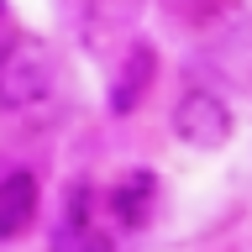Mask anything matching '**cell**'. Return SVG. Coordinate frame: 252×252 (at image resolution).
<instances>
[{"label": "cell", "mask_w": 252, "mask_h": 252, "mask_svg": "<svg viewBox=\"0 0 252 252\" xmlns=\"http://www.w3.org/2000/svg\"><path fill=\"white\" fill-rule=\"evenodd\" d=\"M53 94V58L37 37H11L0 47V110L27 116Z\"/></svg>", "instance_id": "obj_1"}, {"label": "cell", "mask_w": 252, "mask_h": 252, "mask_svg": "<svg viewBox=\"0 0 252 252\" xmlns=\"http://www.w3.org/2000/svg\"><path fill=\"white\" fill-rule=\"evenodd\" d=\"M231 105L220 100L216 90H184L179 94V105H173V137L184 142V147H194V153H216V147H226L231 142Z\"/></svg>", "instance_id": "obj_2"}, {"label": "cell", "mask_w": 252, "mask_h": 252, "mask_svg": "<svg viewBox=\"0 0 252 252\" xmlns=\"http://www.w3.org/2000/svg\"><path fill=\"white\" fill-rule=\"evenodd\" d=\"M153 79H158V47L153 42H131V53L121 58V68L110 79V116H131L147 100Z\"/></svg>", "instance_id": "obj_3"}, {"label": "cell", "mask_w": 252, "mask_h": 252, "mask_svg": "<svg viewBox=\"0 0 252 252\" xmlns=\"http://www.w3.org/2000/svg\"><path fill=\"white\" fill-rule=\"evenodd\" d=\"M42 210V189L27 168H16L0 179V242H16L21 231H32V220Z\"/></svg>", "instance_id": "obj_4"}, {"label": "cell", "mask_w": 252, "mask_h": 252, "mask_svg": "<svg viewBox=\"0 0 252 252\" xmlns=\"http://www.w3.org/2000/svg\"><path fill=\"white\" fill-rule=\"evenodd\" d=\"M110 210L126 231H142L147 220L158 216V173L153 168H131L121 184L110 189Z\"/></svg>", "instance_id": "obj_5"}, {"label": "cell", "mask_w": 252, "mask_h": 252, "mask_svg": "<svg viewBox=\"0 0 252 252\" xmlns=\"http://www.w3.org/2000/svg\"><path fill=\"white\" fill-rule=\"evenodd\" d=\"M147 11V0H84V21L94 32H131Z\"/></svg>", "instance_id": "obj_6"}, {"label": "cell", "mask_w": 252, "mask_h": 252, "mask_svg": "<svg viewBox=\"0 0 252 252\" xmlns=\"http://www.w3.org/2000/svg\"><path fill=\"white\" fill-rule=\"evenodd\" d=\"M84 252H110V242L100 231H90V236H84Z\"/></svg>", "instance_id": "obj_7"}, {"label": "cell", "mask_w": 252, "mask_h": 252, "mask_svg": "<svg viewBox=\"0 0 252 252\" xmlns=\"http://www.w3.org/2000/svg\"><path fill=\"white\" fill-rule=\"evenodd\" d=\"M0 27H5V0H0Z\"/></svg>", "instance_id": "obj_8"}]
</instances>
